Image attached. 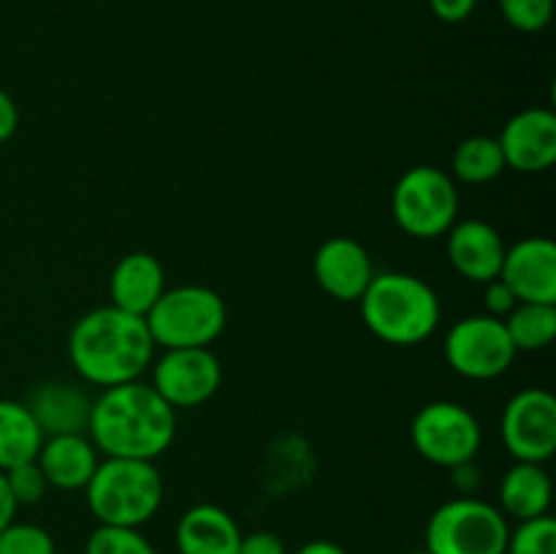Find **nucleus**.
<instances>
[{"mask_svg": "<svg viewBox=\"0 0 556 554\" xmlns=\"http://www.w3.org/2000/svg\"><path fill=\"white\" fill-rule=\"evenodd\" d=\"M87 429L103 456L155 462L172 449L177 411L152 386L130 380L101 391L90 407Z\"/></svg>", "mask_w": 556, "mask_h": 554, "instance_id": "f257e3e1", "label": "nucleus"}, {"mask_svg": "<svg viewBox=\"0 0 556 554\" xmlns=\"http://www.w3.org/2000/svg\"><path fill=\"white\" fill-rule=\"evenodd\" d=\"M152 342L147 320L117 307H98L81 315L68 337V358L87 383L112 386L139 380L150 367Z\"/></svg>", "mask_w": 556, "mask_h": 554, "instance_id": "f03ea898", "label": "nucleus"}, {"mask_svg": "<svg viewBox=\"0 0 556 554\" xmlns=\"http://www.w3.org/2000/svg\"><path fill=\"white\" fill-rule=\"evenodd\" d=\"M358 302L367 329L389 345H418L440 324L438 293L407 272L375 275Z\"/></svg>", "mask_w": 556, "mask_h": 554, "instance_id": "7ed1b4c3", "label": "nucleus"}, {"mask_svg": "<svg viewBox=\"0 0 556 554\" xmlns=\"http://www.w3.org/2000/svg\"><path fill=\"white\" fill-rule=\"evenodd\" d=\"M87 505L98 525L141 527L163 503V476L150 459L106 456L87 481Z\"/></svg>", "mask_w": 556, "mask_h": 554, "instance_id": "20e7f679", "label": "nucleus"}, {"mask_svg": "<svg viewBox=\"0 0 556 554\" xmlns=\"http://www.w3.org/2000/svg\"><path fill=\"white\" fill-rule=\"evenodd\" d=\"M228 310L217 291L206 286H177L161 293L144 315L155 345L210 348L226 329Z\"/></svg>", "mask_w": 556, "mask_h": 554, "instance_id": "39448f33", "label": "nucleus"}, {"mask_svg": "<svg viewBox=\"0 0 556 554\" xmlns=\"http://www.w3.org/2000/svg\"><path fill=\"white\" fill-rule=\"evenodd\" d=\"M510 527L492 503L456 498L440 505L427 525V552L432 554H505Z\"/></svg>", "mask_w": 556, "mask_h": 554, "instance_id": "423d86ee", "label": "nucleus"}, {"mask_svg": "<svg viewBox=\"0 0 556 554\" xmlns=\"http://www.w3.org/2000/svg\"><path fill=\"white\" fill-rule=\"evenodd\" d=\"M391 212H394L396 226L410 237H443L459 215V193H456L454 179L438 166L407 168L394 185Z\"/></svg>", "mask_w": 556, "mask_h": 554, "instance_id": "0eeeda50", "label": "nucleus"}, {"mask_svg": "<svg viewBox=\"0 0 556 554\" xmlns=\"http://www.w3.org/2000/svg\"><path fill=\"white\" fill-rule=\"evenodd\" d=\"M413 445L427 462L440 467H456L472 462L481 449V424L459 402H429L416 413L410 427Z\"/></svg>", "mask_w": 556, "mask_h": 554, "instance_id": "6e6552de", "label": "nucleus"}, {"mask_svg": "<svg viewBox=\"0 0 556 554\" xmlns=\"http://www.w3.org/2000/svg\"><path fill=\"white\" fill-rule=\"evenodd\" d=\"M516 348L510 342L503 318L494 315H470L459 318L445 340V358L462 378L492 380L508 373L516 362Z\"/></svg>", "mask_w": 556, "mask_h": 554, "instance_id": "1a4fd4ad", "label": "nucleus"}, {"mask_svg": "<svg viewBox=\"0 0 556 554\" xmlns=\"http://www.w3.org/2000/svg\"><path fill=\"white\" fill-rule=\"evenodd\" d=\"M500 435L516 462L543 465L556 451V400L546 389H525L508 400Z\"/></svg>", "mask_w": 556, "mask_h": 554, "instance_id": "9d476101", "label": "nucleus"}, {"mask_svg": "<svg viewBox=\"0 0 556 554\" xmlns=\"http://www.w3.org/2000/svg\"><path fill=\"white\" fill-rule=\"evenodd\" d=\"M223 367L210 348H168L152 369V389L177 411L199 407L220 389Z\"/></svg>", "mask_w": 556, "mask_h": 554, "instance_id": "9b49d317", "label": "nucleus"}, {"mask_svg": "<svg viewBox=\"0 0 556 554\" xmlns=\"http://www.w3.org/2000/svg\"><path fill=\"white\" fill-rule=\"evenodd\" d=\"M500 280L514 291L516 302L556 304V244L530 237L505 248Z\"/></svg>", "mask_w": 556, "mask_h": 554, "instance_id": "f8f14e48", "label": "nucleus"}, {"mask_svg": "<svg viewBox=\"0 0 556 554\" xmlns=\"http://www.w3.org/2000/svg\"><path fill=\"white\" fill-rule=\"evenodd\" d=\"M505 166L521 174L546 172L556 161V114L552 109H525L500 134Z\"/></svg>", "mask_w": 556, "mask_h": 554, "instance_id": "ddd939ff", "label": "nucleus"}, {"mask_svg": "<svg viewBox=\"0 0 556 554\" xmlns=\"http://www.w3.org/2000/svg\"><path fill=\"white\" fill-rule=\"evenodd\" d=\"M313 272L318 286L340 302H358L375 277L367 248L351 237L326 239L315 253Z\"/></svg>", "mask_w": 556, "mask_h": 554, "instance_id": "4468645a", "label": "nucleus"}, {"mask_svg": "<svg viewBox=\"0 0 556 554\" xmlns=\"http://www.w3.org/2000/svg\"><path fill=\"white\" fill-rule=\"evenodd\" d=\"M448 259L462 277L489 282L500 277L505 259L503 237L483 221H462L448 228Z\"/></svg>", "mask_w": 556, "mask_h": 554, "instance_id": "2eb2a0df", "label": "nucleus"}, {"mask_svg": "<svg viewBox=\"0 0 556 554\" xmlns=\"http://www.w3.org/2000/svg\"><path fill=\"white\" fill-rule=\"evenodd\" d=\"M166 291V272L152 253H128L117 261L109 280L112 307L144 318Z\"/></svg>", "mask_w": 556, "mask_h": 554, "instance_id": "dca6fc26", "label": "nucleus"}, {"mask_svg": "<svg viewBox=\"0 0 556 554\" xmlns=\"http://www.w3.org/2000/svg\"><path fill=\"white\" fill-rule=\"evenodd\" d=\"M38 467H41L43 478L49 487H58L63 492H74V489H85L87 481L92 478L98 467V449L92 440L85 435H52L43 438L41 451L36 456Z\"/></svg>", "mask_w": 556, "mask_h": 554, "instance_id": "f3484780", "label": "nucleus"}, {"mask_svg": "<svg viewBox=\"0 0 556 554\" xmlns=\"http://www.w3.org/2000/svg\"><path fill=\"white\" fill-rule=\"evenodd\" d=\"M242 530L220 505H193L177 521L179 554H239Z\"/></svg>", "mask_w": 556, "mask_h": 554, "instance_id": "a211bd4d", "label": "nucleus"}, {"mask_svg": "<svg viewBox=\"0 0 556 554\" xmlns=\"http://www.w3.org/2000/svg\"><path fill=\"white\" fill-rule=\"evenodd\" d=\"M25 405L30 407L43 438H52V435H76L87 429L92 402L76 386L52 380V383L38 386Z\"/></svg>", "mask_w": 556, "mask_h": 554, "instance_id": "6ab92c4d", "label": "nucleus"}, {"mask_svg": "<svg viewBox=\"0 0 556 554\" xmlns=\"http://www.w3.org/2000/svg\"><path fill=\"white\" fill-rule=\"evenodd\" d=\"M500 505L505 516L527 521L548 514L552 478L538 462H516L500 481Z\"/></svg>", "mask_w": 556, "mask_h": 554, "instance_id": "aec40b11", "label": "nucleus"}, {"mask_svg": "<svg viewBox=\"0 0 556 554\" xmlns=\"http://www.w3.org/2000/svg\"><path fill=\"white\" fill-rule=\"evenodd\" d=\"M43 432L25 402L0 400V473L33 462L41 451Z\"/></svg>", "mask_w": 556, "mask_h": 554, "instance_id": "412c9836", "label": "nucleus"}, {"mask_svg": "<svg viewBox=\"0 0 556 554\" xmlns=\"http://www.w3.org/2000/svg\"><path fill=\"white\" fill-rule=\"evenodd\" d=\"M503 324L516 351H541L556 337V304L519 302Z\"/></svg>", "mask_w": 556, "mask_h": 554, "instance_id": "4be33fe9", "label": "nucleus"}, {"mask_svg": "<svg viewBox=\"0 0 556 554\" xmlns=\"http://www.w3.org/2000/svg\"><path fill=\"white\" fill-rule=\"evenodd\" d=\"M451 168L454 177L467 185H483L497 179L505 172V155L503 147L492 136H470L462 141L451 158Z\"/></svg>", "mask_w": 556, "mask_h": 554, "instance_id": "5701e85b", "label": "nucleus"}, {"mask_svg": "<svg viewBox=\"0 0 556 554\" xmlns=\"http://www.w3.org/2000/svg\"><path fill=\"white\" fill-rule=\"evenodd\" d=\"M85 554H157L139 527L101 525L87 538Z\"/></svg>", "mask_w": 556, "mask_h": 554, "instance_id": "b1692460", "label": "nucleus"}, {"mask_svg": "<svg viewBox=\"0 0 556 554\" xmlns=\"http://www.w3.org/2000/svg\"><path fill=\"white\" fill-rule=\"evenodd\" d=\"M505 554H556V521L548 514L519 521L508 536Z\"/></svg>", "mask_w": 556, "mask_h": 554, "instance_id": "393cba45", "label": "nucleus"}, {"mask_svg": "<svg viewBox=\"0 0 556 554\" xmlns=\"http://www.w3.org/2000/svg\"><path fill=\"white\" fill-rule=\"evenodd\" d=\"M0 554H54V541L43 527L11 521L0 530Z\"/></svg>", "mask_w": 556, "mask_h": 554, "instance_id": "a878e982", "label": "nucleus"}, {"mask_svg": "<svg viewBox=\"0 0 556 554\" xmlns=\"http://www.w3.org/2000/svg\"><path fill=\"white\" fill-rule=\"evenodd\" d=\"M505 22L521 33H541L554 16V0H497Z\"/></svg>", "mask_w": 556, "mask_h": 554, "instance_id": "bb28decb", "label": "nucleus"}, {"mask_svg": "<svg viewBox=\"0 0 556 554\" xmlns=\"http://www.w3.org/2000/svg\"><path fill=\"white\" fill-rule=\"evenodd\" d=\"M5 476V483H9V492L14 494L16 505H30V503H38V500L43 498V492H47V478H43L41 467H38V462H22V465L11 467V470L3 473Z\"/></svg>", "mask_w": 556, "mask_h": 554, "instance_id": "cd10ccee", "label": "nucleus"}, {"mask_svg": "<svg viewBox=\"0 0 556 554\" xmlns=\"http://www.w3.org/2000/svg\"><path fill=\"white\" fill-rule=\"evenodd\" d=\"M483 286H486V297H483V304H486L489 315H494V318H505V315H508L510 310L519 304V302H516L514 291H510V288L505 286L500 277L483 282Z\"/></svg>", "mask_w": 556, "mask_h": 554, "instance_id": "c85d7f7f", "label": "nucleus"}, {"mask_svg": "<svg viewBox=\"0 0 556 554\" xmlns=\"http://www.w3.org/2000/svg\"><path fill=\"white\" fill-rule=\"evenodd\" d=\"M239 554H288L286 543L275 536V532H250V536H242V543H239Z\"/></svg>", "mask_w": 556, "mask_h": 554, "instance_id": "c756f323", "label": "nucleus"}, {"mask_svg": "<svg viewBox=\"0 0 556 554\" xmlns=\"http://www.w3.org/2000/svg\"><path fill=\"white\" fill-rule=\"evenodd\" d=\"M478 0H429V9L438 16L440 22H448V25H456V22H465L467 16L476 11Z\"/></svg>", "mask_w": 556, "mask_h": 554, "instance_id": "7c9ffc66", "label": "nucleus"}, {"mask_svg": "<svg viewBox=\"0 0 556 554\" xmlns=\"http://www.w3.org/2000/svg\"><path fill=\"white\" fill-rule=\"evenodd\" d=\"M16 125H20V112H16L14 98L0 90V144L16 134Z\"/></svg>", "mask_w": 556, "mask_h": 554, "instance_id": "2f4dec72", "label": "nucleus"}, {"mask_svg": "<svg viewBox=\"0 0 556 554\" xmlns=\"http://www.w3.org/2000/svg\"><path fill=\"white\" fill-rule=\"evenodd\" d=\"M16 508H20V505H16L14 494L9 492V483H5V476H3V473H0V530H3V527H9L11 521H14Z\"/></svg>", "mask_w": 556, "mask_h": 554, "instance_id": "473e14b6", "label": "nucleus"}, {"mask_svg": "<svg viewBox=\"0 0 556 554\" xmlns=\"http://www.w3.org/2000/svg\"><path fill=\"white\" fill-rule=\"evenodd\" d=\"M296 554H348V552L334 541H309L304 543Z\"/></svg>", "mask_w": 556, "mask_h": 554, "instance_id": "72a5a7b5", "label": "nucleus"}, {"mask_svg": "<svg viewBox=\"0 0 556 554\" xmlns=\"http://www.w3.org/2000/svg\"><path fill=\"white\" fill-rule=\"evenodd\" d=\"M407 554H432V552H427V549H418V552H407Z\"/></svg>", "mask_w": 556, "mask_h": 554, "instance_id": "f704fd0d", "label": "nucleus"}]
</instances>
